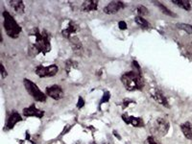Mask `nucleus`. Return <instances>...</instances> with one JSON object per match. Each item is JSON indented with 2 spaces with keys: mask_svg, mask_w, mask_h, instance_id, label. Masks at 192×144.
<instances>
[{
  "mask_svg": "<svg viewBox=\"0 0 192 144\" xmlns=\"http://www.w3.org/2000/svg\"><path fill=\"white\" fill-rule=\"evenodd\" d=\"M134 20H136V24L139 25V27H141L142 29H147L150 27V23L147 21L146 19H144L142 16H136V19H134Z\"/></svg>",
  "mask_w": 192,
  "mask_h": 144,
  "instance_id": "6ab92c4d",
  "label": "nucleus"
},
{
  "mask_svg": "<svg viewBox=\"0 0 192 144\" xmlns=\"http://www.w3.org/2000/svg\"><path fill=\"white\" fill-rule=\"evenodd\" d=\"M136 12H137V14H139V16H146V14H149L148 9H147L145 6H139V7L136 8Z\"/></svg>",
  "mask_w": 192,
  "mask_h": 144,
  "instance_id": "412c9836",
  "label": "nucleus"
},
{
  "mask_svg": "<svg viewBox=\"0 0 192 144\" xmlns=\"http://www.w3.org/2000/svg\"><path fill=\"white\" fill-rule=\"evenodd\" d=\"M110 94L109 91L104 92V95H103V97H102V100H101V103H100V104L107 103V102L110 100Z\"/></svg>",
  "mask_w": 192,
  "mask_h": 144,
  "instance_id": "4be33fe9",
  "label": "nucleus"
},
{
  "mask_svg": "<svg viewBox=\"0 0 192 144\" xmlns=\"http://www.w3.org/2000/svg\"><path fill=\"white\" fill-rule=\"evenodd\" d=\"M24 86H25L26 91L29 92V94L35 98L36 101L38 102H45L46 101V95L43 93V91L38 88V86L36 85L34 82L30 81L28 79H24L23 81Z\"/></svg>",
  "mask_w": 192,
  "mask_h": 144,
  "instance_id": "20e7f679",
  "label": "nucleus"
},
{
  "mask_svg": "<svg viewBox=\"0 0 192 144\" xmlns=\"http://www.w3.org/2000/svg\"><path fill=\"white\" fill-rule=\"evenodd\" d=\"M172 3L176 4L177 6H179V7L182 8L185 11H189L191 9L190 3L189 1H187V0H172Z\"/></svg>",
  "mask_w": 192,
  "mask_h": 144,
  "instance_id": "f3484780",
  "label": "nucleus"
},
{
  "mask_svg": "<svg viewBox=\"0 0 192 144\" xmlns=\"http://www.w3.org/2000/svg\"><path fill=\"white\" fill-rule=\"evenodd\" d=\"M10 5L14 8V10L19 14H22L24 13V10H25V6H24V3L22 1H19V0H12L10 1Z\"/></svg>",
  "mask_w": 192,
  "mask_h": 144,
  "instance_id": "dca6fc26",
  "label": "nucleus"
},
{
  "mask_svg": "<svg viewBox=\"0 0 192 144\" xmlns=\"http://www.w3.org/2000/svg\"><path fill=\"white\" fill-rule=\"evenodd\" d=\"M169 122L166 118L158 117L152 123L151 131L153 134H157V136H163L167 134L168 130H169Z\"/></svg>",
  "mask_w": 192,
  "mask_h": 144,
  "instance_id": "39448f33",
  "label": "nucleus"
},
{
  "mask_svg": "<svg viewBox=\"0 0 192 144\" xmlns=\"http://www.w3.org/2000/svg\"><path fill=\"white\" fill-rule=\"evenodd\" d=\"M155 4L157 5L158 7L160 8V10L163 12V14H165L166 16H172V17H177V14L175 13H173L172 11H170L166 6H164L163 4H161V3H160V2H155Z\"/></svg>",
  "mask_w": 192,
  "mask_h": 144,
  "instance_id": "a211bd4d",
  "label": "nucleus"
},
{
  "mask_svg": "<svg viewBox=\"0 0 192 144\" xmlns=\"http://www.w3.org/2000/svg\"><path fill=\"white\" fill-rule=\"evenodd\" d=\"M32 35H34L36 38L34 48L37 50V54H46L47 52H49L51 50V44L49 40V36H48L47 33L45 31L40 32L38 28H36L32 31Z\"/></svg>",
  "mask_w": 192,
  "mask_h": 144,
  "instance_id": "f03ea898",
  "label": "nucleus"
},
{
  "mask_svg": "<svg viewBox=\"0 0 192 144\" xmlns=\"http://www.w3.org/2000/svg\"><path fill=\"white\" fill-rule=\"evenodd\" d=\"M3 17H4V28L7 35L11 38H16L21 33V27L17 24L14 17L8 12L3 13Z\"/></svg>",
  "mask_w": 192,
  "mask_h": 144,
  "instance_id": "7ed1b4c3",
  "label": "nucleus"
},
{
  "mask_svg": "<svg viewBox=\"0 0 192 144\" xmlns=\"http://www.w3.org/2000/svg\"><path fill=\"white\" fill-rule=\"evenodd\" d=\"M46 94L55 100H60L64 96V91L58 85H54L46 88Z\"/></svg>",
  "mask_w": 192,
  "mask_h": 144,
  "instance_id": "1a4fd4ad",
  "label": "nucleus"
},
{
  "mask_svg": "<svg viewBox=\"0 0 192 144\" xmlns=\"http://www.w3.org/2000/svg\"><path fill=\"white\" fill-rule=\"evenodd\" d=\"M21 120H22V118L19 113H17L16 112H13L7 120V123H6V129H7V130H11V129H13L14 127V125H16L17 122L21 121Z\"/></svg>",
  "mask_w": 192,
  "mask_h": 144,
  "instance_id": "f8f14e48",
  "label": "nucleus"
},
{
  "mask_svg": "<svg viewBox=\"0 0 192 144\" xmlns=\"http://www.w3.org/2000/svg\"><path fill=\"white\" fill-rule=\"evenodd\" d=\"M118 27H119V29H121V30H126L127 29V24H126V22H124V21H119Z\"/></svg>",
  "mask_w": 192,
  "mask_h": 144,
  "instance_id": "b1692460",
  "label": "nucleus"
},
{
  "mask_svg": "<svg viewBox=\"0 0 192 144\" xmlns=\"http://www.w3.org/2000/svg\"><path fill=\"white\" fill-rule=\"evenodd\" d=\"M121 82L129 91H139L144 86L143 78L139 70H133L123 74L121 76Z\"/></svg>",
  "mask_w": 192,
  "mask_h": 144,
  "instance_id": "f257e3e1",
  "label": "nucleus"
},
{
  "mask_svg": "<svg viewBox=\"0 0 192 144\" xmlns=\"http://www.w3.org/2000/svg\"><path fill=\"white\" fill-rule=\"evenodd\" d=\"M0 68H1V77L2 78H6V76H7V72H6L5 67H3L2 64H0Z\"/></svg>",
  "mask_w": 192,
  "mask_h": 144,
  "instance_id": "393cba45",
  "label": "nucleus"
},
{
  "mask_svg": "<svg viewBox=\"0 0 192 144\" xmlns=\"http://www.w3.org/2000/svg\"><path fill=\"white\" fill-rule=\"evenodd\" d=\"M130 103H134V101L130 100V99H124V101H123V107L125 108L126 106H128Z\"/></svg>",
  "mask_w": 192,
  "mask_h": 144,
  "instance_id": "bb28decb",
  "label": "nucleus"
},
{
  "mask_svg": "<svg viewBox=\"0 0 192 144\" xmlns=\"http://www.w3.org/2000/svg\"><path fill=\"white\" fill-rule=\"evenodd\" d=\"M177 27L181 30H184L187 33V34H192V25L187 23H178L177 24Z\"/></svg>",
  "mask_w": 192,
  "mask_h": 144,
  "instance_id": "aec40b11",
  "label": "nucleus"
},
{
  "mask_svg": "<svg viewBox=\"0 0 192 144\" xmlns=\"http://www.w3.org/2000/svg\"><path fill=\"white\" fill-rule=\"evenodd\" d=\"M124 8H125V4L123 2L112 1V2L109 3V4L103 9V12L107 14H115Z\"/></svg>",
  "mask_w": 192,
  "mask_h": 144,
  "instance_id": "0eeeda50",
  "label": "nucleus"
},
{
  "mask_svg": "<svg viewBox=\"0 0 192 144\" xmlns=\"http://www.w3.org/2000/svg\"><path fill=\"white\" fill-rule=\"evenodd\" d=\"M59 68L56 64H52L49 65V67H43V65H38V67L36 68V73L38 75L40 78H44V77H51L54 76L58 73Z\"/></svg>",
  "mask_w": 192,
  "mask_h": 144,
  "instance_id": "423d86ee",
  "label": "nucleus"
},
{
  "mask_svg": "<svg viewBox=\"0 0 192 144\" xmlns=\"http://www.w3.org/2000/svg\"><path fill=\"white\" fill-rule=\"evenodd\" d=\"M147 143L148 144H160V143H158L157 141H156L155 139L153 136H149L148 139H147Z\"/></svg>",
  "mask_w": 192,
  "mask_h": 144,
  "instance_id": "a878e982",
  "label": "nucleus"
},
{
  "mask_svg": "<svg viewBox=\"0 0 192 144\" xmlns=\"http://www.w3.org/2000/svg\"><path fill=\"white\" fill-rule=\"evenodd\" d=\"M84 105H85V101H84V99L82 97H79V100H78V103H77V108L78 109H81V108L84 107Z\"/></svg>",
  "mask_w": 192,
  "mask_h": 144,
  "instance_id": "5701e85b",
  "label": "nucleus"
},
{
  "mask_svg": "<svg viewBox=\"0 0 192 144\" xmlns=\"http://www.w3.org/2000/svg\"><path fill=\"white\" fill-rule=\"evenodd\" d=\"M122 119L124 120L125 123L127 124H131L134 127H143L144 126V121L142 118L140 117H134V116H131L128 115H123Z\"/></svg>",
  "mask_w": 192,
  "mask_h": 144,
  "instance_id": "9d476101",
  "label": "nucleus"
},
{
  "mask_svg": "<svg viewBox=\"0 0 192 144\" xmlns=\"http://www.w3.org/2000/svg\"><path fill=\"white\" fill-rule=\"evenodd\" d=\"M23 115L26 116V117H38V118H41L43 117L44 115V112L41 110H38L36 108L35 105H31L28 108H25L23 110Z\"/></svg>",
  "mask_w": 192,
  "mask_h": 144,
  "instance_id": "6e6552de",
  "label": "nucleus"
},
{
  "mask_svg": "<svg viewBox=\"0 0 192 144\" xmlns=\"http://www.w3.org/2000/svg\"><path fill=\"white\" fill-rule=\"evenodd\" d=\"M78 29V25L75 22L73 21H70L69 24H68V27L67 28H65L64 30H62V36L65 38H70V36L72 34H74L75 32L77 31Z\"/></svg>",
  "mask_w": 192,
  "mask_h": 144,
  "instance_id": "4468645a",
  "label": "nucleus"
},
{
  "mask_svg": "<svg viewBox=\"0 0 192 144\" xmlns=\"http://www.w3.org/2000/svg\"><path fill=\"white\" fill-rule=\"evenodd\" d=\"M151 95H152L153 99H154L156 102H158V104L163 105V106L166 107V108L170 107L169 104H168V101H167L166 97L163 94V92H161L160 91H156L154 92H152Z\"/></svg>",
  "mask_w": 192,
  "mask_h": 144,
  "instance_id": "9b49d317",
  "label": "nucleus"
},
{
  "mask_svg": "<svg viewBox=\"0 0 192 144\" xmlns=\"http://www.w3.org/2000/svg\"><path fill=\"white\" fill-rule=\"evenodd\" d=\"M181 129L182 132L184 134V136L187 137V139L192 140V126L191 123L189 122H185L184 124L181 125Z\"/></svg>",
  "mask_w": 192,
  "mask_h": 144,
  "instance_id": "2eb2a0df",
  "label": "nucleus"
},
{
  "mask_svg": "<svg viewBox=\"0 0 192 144\" xmlns=\"http://www.w3.org/2000/svg\"><path fill=\"white\" fill-rule=\"evenodd\" d=\"M98 2L94 1V0H91V1H85L81 6V10L84 12H91L97 10Z\"/></svg>",
  "mask_w": 192,
  "mask_h": 144,
  "instance_id": "ddd939ff",
  "label": "nucleus"
}]
</instances>
